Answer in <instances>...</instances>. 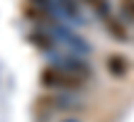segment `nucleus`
Returning a JSON list of instances; mask_svg holds the SVG:
<instances>
[{"label":"nucleus","mask_w":134,"mask_h":122,"mask_svg":"<svg viewBox=\"0 0 134 122\" xmlns=\"http://www.w3.org/2000/svg\"><path fill=\"white\" fill-rule=\"evenodd\" d=\"M39 78H42V86L54 93H73L88 86L93 71L83 59H64L59 63L44 66Z\"/></svg>","instance_id":"f257e3e1"},{"label":"nucleus","mask_w":134,"mask_h":122,"mask_svg":"<svg viewBox=\"0 0 134 122\" xmlns=\"http://www.w3.org/2000/svg\"><path fill=\"white\" fill-rule=\"evenodd\" d=\"M105 68H107L110 76L122 78V76H127V73H129V61L124 59V56H120V54H110L107 61H105Z\"/></svg>","instance_id":"f03ea898"},{"label":"nucleus","mask_w":134,"mask_h":122,"mask_svg":"<svg viewBox=\"0 0 134 122\" xmlns=\"http://www.w3.org/2000/svg\"><path fill=\"white\" fill-rule=\"evenodd\" d=\"M120 7L124 20H134V0H120Z\"/></svg>","instance_id":"7ed1b4c3"}]
</instances>
